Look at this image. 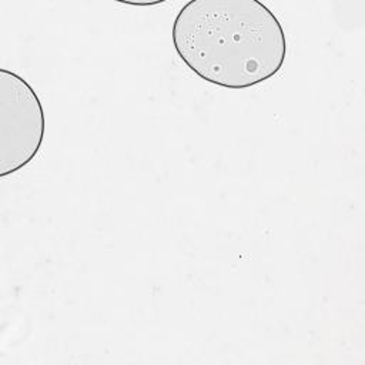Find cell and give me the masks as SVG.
Instances as JSON below:
<instances>
[{
	"mask_svg": "<svg viewBox=\"0 0 365 365\" xmlns=\"http://www.w3.org/2000/svg\"><path fill=\"white\" fill-rule=\"evenodd\" d=\"M171 38L195 76L232 90L269 80L287 56L279 20L258 0H191L177 13Z\"/></svg>",
	"mask_w": 365,
	"mask_h": 365,
	"instance_id": "cell-1",
	"label": "cell"
},
{
	"mask_svg": "<svg viewBox=\"0 0 365 365\" xmlns=\"http://www.w3.org/2000/svg\"><path fill=\"white\" fill-rule=\"evenodd\" d=\"M44 110L33 87L0 70V177L14 174L37 155L44 138Z\"/></svg>",
	"mask_w": 365,
	"mask_h": 365,
	"instance_id": "cell-2",
	"label": "cell"
}]
</instances>
